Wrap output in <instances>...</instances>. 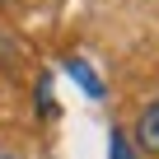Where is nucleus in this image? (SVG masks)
Masks as SVG:
<instances>
[{
  "label": "nucleus",
  "instance_id": "3",
  "mask_svg": "<svg viewBox=\"0 0 159 159\" xmlns=\"http://www.w3.org/2000/svg\"><path fill=\"white\" fill-rule=\"evenodd\" d=\"M0 159H14V154H0Z\"/></svg>",
  "mask_w": 159,
  "mask_h": 159
},
{
  "label": "nucleus",
  "instance_id": "2",
  "mask_svg": "<svg viewBox=\"0 0 159 159\" xmlns=\"http://www.w3.org/2000/svg\"><path fill=\"white\" fill-rule=\"evenodd\" d=\"M66 70L80 80V89H84V94H94V98H103V84H98V75H94V66L89 61H80V56H70L66 61Z\"/></svg>",
  "mask_w": 159,
  "mask_h": 159
},
{
  "label": "nucleus",
  "instance_id": "1",
  "mask_svg": "<svg viewBox=\"0 0 159 159\" xmlns=\"http://www.w3.org/2000/svg\"><path fill=\"white\" fill-rule=\"evenodd\" d=\"M136 150L140 154H159V98L140 112V122H136Z\"/></svg>",
  "mask_w": 159,
  "mask_h": 159
}]
</instances>
